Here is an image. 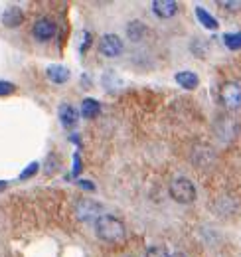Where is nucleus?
I'll use <instances>...</instances> for the list:
<instances>
[{
  "label": "nucleus",
  "mask_w": 241,
  "mask_h": 257,
  "mask_svg": "<svg viewBox=\"0 0 241 257\" xmlns=\"http://www.w3.org/2000/svg\"><path fill=\"white\" fill-rule=\"evenodd\" d=\"M95 229H97V235L103 239V241H109V243H115L125 237V225L119 218L111 216V214H101L95 222Z\"/></svg>",
  "instance_id": "nucleus-1"
},
{
  "label": "nucleus",
  "mask_w": 241,
  "mask_h": 257,
  "mask_svg": "<svg viewBox=\"0 0 241 257\" xmlns=\"http://www.w3.org/2000/svg\"><path fill=\"white\" fill-rule=\"evenodd\" d=\"M170 198L178 204H190L196 200V186L188 178H176L170 184Z\"/></svg>",
  "instance_id": "nucleus-2"
},
{
  "label": "nucleus",
  "mask_w": 241,
  "mask_h": 257,
  "mask_svg": "<svg viewBox=\"0 0 241 257\" xmlns=\"http://www.w3.org/2000/svg\"><path fill=\"white\" fill-rule=\"evenodd\" d=\"M219 101L225 109L235 111L241 107V85L235 81H227L219 89Z\"/></svg>",
  "instance_id": "nucleus-3"
},
{
  "label": "nucleus",
  "mask_w": 241,
  "mask_h": 257,
  "mask_svg": "<svg viewBox=\"0 0 241 257\" xmlns=\"http://www.w3.org/2000/svg\"><path fill=\"white\" fill-rule=\"evenodd\" d=\"M99 50L105 58H117L123 54V40L117 34H105L99 42Z\"/></svg>",
  "instance_id": "nucleus-4"
},
{
  "label": "nucleus",
  "mask_w": 241,
  "mask_h": 257,
  "mask_svg": "<svg viewBox=\"0 0 241 257\" xmlns=\"http://www.w3.org/2000/svg\"><path fill=\"white\" fill-rule=\"evenodd\" d=\"M32 34H34V38H38L40 42H48V40H52V38L56 36V22L50 20V18H40V20L34 24Z\"/></svg>",
  "instance_id": "nucleus-5"
},
{
  "label": "nucleus",
  "mask_w": 241,
  "mask_h": 257,
  "mask_svg": "<svg viewBox=\"0 0 241 257\" xmlns=\"http://www.w3.org/2000/svg\"><path fill=\"white\" fill-rule=\"evenodd\" d=\"M101 212V206L91 202V200H81L77 206H75V214L79 220H91V218H97V214Z\"/></svg>",
  "instance_id": "nucleus-6"
},
{
  "label": "nucleus",
  "mask_w": 241,
  "mask_h": 257,
  "mask_svg": "<svg viewBox=\"0 0 241 257\" xmlns=\"http://www.w3.org/2000/svg\"><path fill=\"white\" fill-rule=\"evenodd\" d=\"M152 10L158 18H172L178 12V4L172 0H154L152 2Z\"/></svg>",
  "instance_id": "nucleus-7"
},
{
  "label": "nucleus",
  "mask_w": 241,
  "mask_h": 257,
  "mask_svg": "<svg viewBox=\"0 0 241 257\" xmlns=\"http://www.w3.org/2000/svg\"><path fill=\"white\" fill-rule=\"evenodd\" d=\"M22 18H24V14H22V8H18V6H10V8H6V10L2 12V24H4L6 28H16V26H20V24H22Z\"/></svg>",
  "instance_id": "nucleus-8"
},
{
  "label": "nucleus",
  "mask_w": 241,
  "mask_h": 257,
  "mask_svg": "<svg viewBox=\"0 0 241 257\" xmlns=\"http://www.w3.org/2000/svg\"><path fill=\"white\" fill-rule=\"evenodd\" d=\"M77 119H79V113L71 107V105H61L60 107V121H61V125L65 128H71V127H75L77 125Z\"/></svg>",
  "instance_id": "nucleus-9"
},
{
  "label": "nucleus",
  "mask_w": 241,
  "mask_h": 257,
  "mask_svg": "<svg viewBox=\"0 0 241 257\" xmlns=\"http://www.w3.org/2000/svg\"><path fill=\"white\" fill-rule=\"evenodd\" d=\"M176 83L184 89H196L200 79L194 71H180V73H176Z\"/></svg>",
  "instance_id": "nucleus-10"
},
{
  "label": "nucleus",
  "mask_w": 241,
  "mask_h": 257,
  "mask_svg": "<svg viewBox=\"0 0 241 257\" xmlns=\"http://www.w3.org/2000/svg\"><path fill=\"white\" fill-rule=\"evenodd\" d=\"M145 34H147V26L143 22L133 20V22L127 24V36H129L131 42H141L145 38Z\"/></svg>",
  "instance_id": "nucleus-11"
},
{
  "label": "nucleus",
  "mask_w": 241,
  "mask_h": 257,
  "mask_svg": "<svg viewBox=\"0 0 241 257\" xmlns=\"http://www.w3.org/2000/svg\"><path fill=\"white\" fill-rule=\"evenodd\" d=\"M48 77H50V81L61 85V83H65L69 79V69L63 67V65H50L48 67Z\"/></svg>",
  "instance_id": "nucleus-12"
},
{
  "label": "nucleus",
  "mask_w": 241,
  "mask_h": 257,
  "mask_svg": "<svg viewBox=\"0 0 241 257\" xmlns=\"http://www.w3.org/2000/svg\"><path fill=\"white\" fill-rule=\"evenodd\" d=\"M99 111H101V107H99V101L97 99H83L81 101V117L83 119H95L97 115H99Z\"/></svg>",
  "instance_id": "nucleus-13"
},
{
  "label": "nucleus",
  "mask_w": 241,
  "mask_h": 257,
  "mask_svg": "<svg viewBox=\"0 0 241 257\" xmlns=\"http://www.w3.org/2000/svg\"><path fill=\"white\" fill-rule=\"evenodd\" d=\"M196 14H198V20H200L206 28H210V30H215V28H217V20H215L211 14H208L202 6H198V8H196Z\"/></svg>",
  "instance_id": "nucleus-14"
},
{
  "label": "nucleus",
  "mask_w": 241,
  "mask_h": 257,
  "mask_svg": "<svg viewBox=\"0 0 241 257\" xmlns=\"http://www.w3.org/2000/svg\"><path fill=\"white\" fill-rule=\"evenodd\" d=\"M223 40H225L227 48H231V50H237L241 46V34H225Z\"/></svg>",
  "instance_id": "nucleus-15"
},
{
  "label": "nucleus",
  "mask_w": 241,
  "mask_h": 257,
  "mask_svg": "<svg viewBox=\"0 0 241 257\" xmlns=\"http://www.w3.org/2000/svg\"><path fill=\"white\" fill-rule=\"evenodd\" d=\"M145 257H170V255H168V251H166L164 247L154 245V247H149V251H147V255Z\"/></svg>",
  "instance_id": "nucleus-16"
},
{
  "label": "nucleus",
  "mask_w": 241,
  "mask_h": 257,
  "mask_svg": "<svg viewBox=\"0 0 241 257\" xmlns=\"http://www.w3.org/2000/svg\"><path fill=\"white\" fill-rule=\"evenodd\" d=\"M38 168H40V166H38V162H32V164H28V166H26V170L20 174V178H22V180H28L30 176H34V174L38 172Z\"/></svg>",
  "instance_id": "nucleus-17"
},
{
  "label": "nucleus",
  "mask_w": 241,
  "mask_h": 257,
  "mask_svg": "<svg viewBox=\"0 0 241 257\" xmlns=\"http://www.w3.org/2000/svg\"><path fill=\"white\" fill-rule=\"evenodd\" d=\"M14 83H8V81H0V95H10L14 93Z\"/></svg>",
  "instance_id": "nucleus-18"
},
{
  "label": "nucleus",
  "mask_w": 241,
  "mask_h": 257,
  "mask_svg": "<svg viewBox=\"0 0 241 257\" xmlns=\"http://www.w3.org/2000/svg\"><path fill=\"white\" fill-rule=\"evenodd\" d=\"M79 186H81V188H85V190H89V192H93V190H95L93 182H89V180H79Z\"/></svg>",
  "instance_id": "nucleus-19"
},
{
  "label": "nucleus",
  "mask_w": 241,
  "mask_h": 257,
  "mask_svg": "<svg viewBox=\"0 0 241 257\" xmlns=\"http://www.w3.org/2000/svg\"><path fill=\"white\" fill-rule=\"evenodd\" d=\"M4 188H6V182H4V180H0V192H2Z\"/></svg>",
  "instance_id": "nucleus-20"
},
{
  "label": "nucleus",
  "mask_w": 241,
  "mask_h": 257,
  "mask_svg": "<svg viewBox=\"0 0 241 257\" xmlns=\"http://www.w3.org/2000/svg\"><path fill=\"white\" fill-rule=\"evenodd\" d=\"M172 257H188V255H184V253H174Z\"/></svg>",
  "instance_id": "nucleus-21"
}]
</instances>
